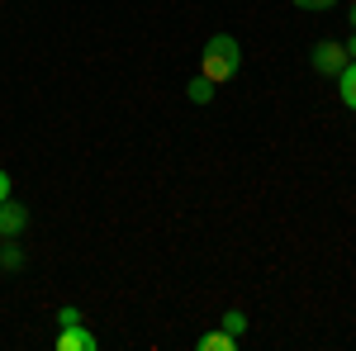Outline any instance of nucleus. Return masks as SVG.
Segmentation results:
<instances>
[{"label":"nucleus","mask_w":356,"mask_h":351,"mask_svg":"<svg viewBox=\"0 0 356 351\" xmlns=\"http://www.w3.org/2000/svg\"><path fill=\"white\" fill-rule=\"evenodd\" d=\"M337 85H342V105H347V109H356V62H347V67H342Z\"/></svg>","instance_id":"nucleus-6"},{"label":"nucleus","mask_w":356,"mask_h":351,"mask_svg":"<svg viewBox=\"0 0 356 351\" xmlns=\"http://www.w3.org/2000/svg\"><path fill=\"white\" fill-rule=\"evenodd\" d=\"M0 266H5V270H19V266H24V252H19V247L10 243L5 252H0Z\"/></svg>","instance_id":"nucleus-8"},{"label":"nucleus","mask_w":356,"mask_h":351,"mask_svg":"<svg viewBox=\"0 0 356 351\" xmlns=\"http://www.w3.org/2000/svg\"><path fill=\"white\" fill-rule=\"evenodd\" d=\"M238 62H243L238 38L219 33V38H209V48H204V57H200V76H209L214 85H223V81H233V76H238Z\"/></svg>","instance_id":"nucleus-1"},{"label":"nucleus","mask_w":356,"mask_h":351,"mask_svg":"<svg viewBox=\"0 0 356 351\" xmlns=\"http://www.w3.org/2000/svg\"><path fill=\"white\" fill-rule=\"evenodd\" d=\"M347 57H352V62H356V38H352V43H347Z\"/></svg>","instance_id":"nucleus-13"},{"label":"nucleus","mask_w":356,"mask_h":351,"mask_svg":"<svg viewBox=\"0 0 356 351\" xmlns=\"http://www.w3.org/2000/svg\"><path fill=\"white\" fill-rule=\"evenodd\" d=\"M191 100L195 105H209V100H214V81H209V76H195L191 81Z\"/></svg>","instance_id":"nucleus-7"},{"label":"nucleus","mask_w":356,"mask_h":351,"mask_svg":"<svg viewBox=\"0 0 356 351\" xmlns=\"http://www.w3.org/2000/svg\"><path fill=\"white\" fill-rule=\"evenodd\" d=\"M57 323H62V327H72V323H81V309H62V313H57Z\"/></svg>","instance_id":"nucleus-10"},{"label":"nucleus","mask_w":356,"mask_h":351,"mask_svg":"<svg viewBox=\"0 0 356 351\" xmlns=\"http://www.w3.org/2000/svg\"><path fill=\"white\" fill-rule=\"evenodd\" d=\"M0 199H10V176L0 171Z\"/></svg>","instance_id":"nucleus-12"},{"label":"nucleus","mask_w":356,"mask_h":351,"mask_svg":"<svg viewBox=\"0 0 356 351\" xmlns=\"http://www.w3.org/2000/svg\"><path fill=\"white\" fill-rule=\"evenodd\" d=\"M295 5H300V10H332L337 0H295Z\"/></svg>","instance_id":"nucleus-11"},{"label":"nucleus","mask_w":356,"mask_h":351,"mask_svg":"<svg viewBox=\"0 0 356 351\" xmlns=\"http://www.w3.org/2000/svg\"><path fill=\"white\" fill-rule=\"evenodd\" d=\"M100 342H95V332H86L81 323L62 327V337H57V351H95Z\"/></svg>","instance_id":"nucleus-4"},{"label":"nucleus","mask_w":356,"mask_h":351,"mask_svg":"<svg viewBox=\"0 0 356 351\" xmlns=\"http://www.w3.org/2000/svg\"><path fill=\"white\" fill-rule=\"evenodd\" d=\"M24 228H29V209H24V204L0 199V243H15Z\"/></svg>","instance_id":"nucleus-3"},{"label":"nucleus","mask_w":356,"mask_h":351,"mask_svg":"<svg viewBox=\"0 0 356 351\" xmlns=\"http://www.w3.org/2000/svg\"><path fill=\"white\" fill-rule=\"evenodd\" d=\"M238 347V337L228 332V327H219V332H204L200 337V351H233Z\"/></svg>","instance_id":"nucleus-5"},{"label":"nucleus","mask_w":356,"mask_h":351,"mask_svg":"<svg viewBox=\"0 0 356 351\" xmlns=\"http://www.w3.org/2000/svg\"><path fill=\"white\" fill-rule=\"evenodd\" d=\"M223 327H228L233 337H243V332H247V313H238V309H233V313H223Z\"/></svg>","instance_id":"nucleus-9"},{"label":"nucleus","mask_w":356,"mask_h":351,"mask_svg":"<svg viewBox=\"0 0 356 351\" xmlns=\"http://www.w3.org/2000/svg\"><path fill=\"white\" fill-rule=\"evenodd\" d=\"M352 24H356V5H352Z\"/></svg>","instance_id":"nucleus-14"},{"label":"nucleus","mask_w":356,"mask_h":351,"mask_svg":"<svg viewBox=\"0 0 356 351\" xmlns=\"http://www.w3.org/2000/svg\"><path fill=\"white\" fill-rule=\"evenodd\" d=\"M352 57L342 43H318L314 48V72H323V76H342V67H347Z\"/></svg>","instance_id":"nucleus-2"}]
</instances>
